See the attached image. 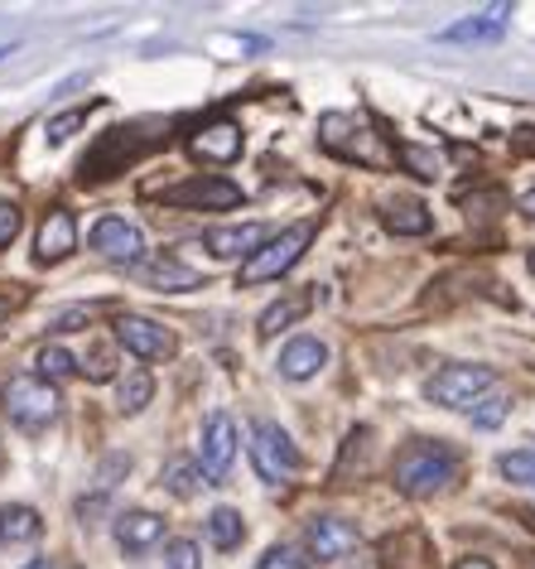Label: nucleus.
<instances>
[{"label": "nucleus", "instance_id": "obj_43", "mask_svg": "<svg viewBox=\"0 0 535 569\" xmlns=\"http://www.w3.org/2000/svg\"><path fill=\"white\" fill-rule=\"evenodd\" d=\"M521 517H531L526 526H535V507H521Z\"/></svg>", "mask_w": 535, "mask_h": 569}, {"label": "nucleus", "instance_id": "obj_42", "mask_svg": "<svg viewBox=\"0 0 535 569\" xmlns=\"http://www.w3.org/2000/svg\"><path fill=\"white\" fill-rule=\"evenodd\" d=\"M521 569H535V555H521Z\"/></svg>", "mask_w": 535, "mask_h": 569}, {"label": "nucleus", "instance_id": "obj_41", "mask_svg": "<svg viewBox=\"0 0 535 569\" xmlns=\"http://www.w3.org/2000/svg\"><path fill=\"white\" fill-rule=\"evenodd\" d=\"M24 569H53L49 560H30V565H24Z\"/></svg>", "mask_w": 535, "mask_h": 569}, {"label": "nucleus", "instance_id": "obj_31", "mask_svg": "<svg viewBox=\"0 0 535 569\" xmlns=\"http://www.w3.org/2000/svg\"><path fill=\"white\" fill-rule=\"evenodd\" d=\"M506 406H512L506 396H483V401L473 406V425L477 430H497V425L506 420Z\"/></svg>", "mask_w": 535, "mask_h": 569}, {"label": "nucleus", "instance_id": "obj_33", "mask_svg": "<svg viewBox=\"0 0 535 569\" xmlns=\"http://www.w3.org/2000/svg\"><path fill=\"white\" fill-rule=\"evenodd\" d=\"M82 372H88L92 381H111V377H117V352H111V348H92L88 362H82Z\"/></svg>", "mask_w": 535, "mask_h": 569}, {"label": "nucleus", "instance_id": "obj_45", "mask_svg": "<svg viewBox=\"0 0 535 569\" xmlns=\"http://www.w3.org/2000/svg\"><path fill=\"white\" fill-rule=\"evenodd\" d=\"M0 463H6V453H0Z\"/></svg>", "mask_w": 535, "mask_h": 569}, {"label": "nucleus", "instance_id": "obj_29", "mask_svg": "<svg viewBox=\"0 0 535 569\" xmlns=\"http://www.w3.org/2000/svg\"><path fill=\"white\" fill-rule=\"evenodd\" d=\"M256 569H309V555L300 546H271L261 555Z\"/></svg>", "mask_w": 535, "mask_h": 569}, {"label": "nucleus", "instance_id": "obj_15", "mask_svg": "<svg viewBox=\"0 0 535 569\" xmlns=\"http://www.w3.org/2000/svg\"><path fill=\"white\" fill-rule=\"evenodd\" d=\"M265 227H256V222H242V227H213V232L203 237V247L213 251V256H222V261H232V256H256L261 247H265Z\"/></svg>", "mask_w": 535, "mask_h": 569}, {"label": "nucleus", "instance_id": "obj_11", "mask_svg": "<svg viewBox=\"0 0 535 569\" xmlns=\"http://www.w3.org/2000/svg\"><path fill=\"white\" fill-rule=\"evenodd\" d=\"M189 150H193V160H203V164H232L236 154H242V126L228 117L203 121L199 131L189 136Z\"/></svg>", "mask_w": 535, "mask_h": 569}, {"label": "nucleus", "instance_id": "obj_37", "mask_svg": "<svg viewBox=\"0 0 535 569\" xmlns=\"http://www.w3.org/2000/svg\"><path fill=\"white\" fill-rule=\"evenodd\" d=\"M347 569H382V560H376L372 550H357V555H352V565H347Z\"/></svg>", "mask_w": 535, "mask_h": 569}, {"label": "nucleus", "instance_id": "obj_12", "mask_svg": "<svg viewBox=\"0 0 535 569\" xmlns=\"http://www.w3.org/2000/svg\"><path fill=\"white\" fill-rule=\"evenodd\" d=\"M362 550V536L352 521H337V517H314L309 521V555L319 560H337V555H357Z\"/></svg>", "mask_w": 535, "mask_h": 569}, {"label": "nucleus", "instance_id": "obj_24", "mask_svg": "<svg viewBox=\"0 0 535 569\" xmlns=\"http://www.w3.org/2000/svg\"><path fill=\"white\" fill-rule=\"evenodd\" d=\"M242 536H246V521H242V511H232V507H218L213 517H208V540H213L218 550H236V546H242Z\"/></svg>", "mask_w": 535, "mask_h": 569}, {"label": "nucleus", "instance_id": "obj_4", "mask_svg": "<svg viewBox=\"0 0 535 569\" xmlns=\"http://www.w3.org/2000/svg\"><path fill=\"white\" fill-rule=\"evenodd\" d=\"M309 241H314V222H294V227H285V232L271 237V241H265V247L242 266V284L280 280V276H285V270L309 251Z\"/></svg>", "mask_w": 535, "mask_h": 569}, {"label": "nucleus", "instance_id": "obj_9", "mask_svg": "<svg viewBox=\"0 0 535 569\" xmlns=\"http://www.w3.org/2000/svg\"><path fill=\"white\" fill-rule=\"evenodd\" d=\"M117 338H121V348L135 352L140 362H160V358L174 352V333H169L164 323L145 319V315H121L117 319Z\"/></svg>", "mask_w": 535, "mask_h": 569}, {"label": "nucleus", "instance_id": "obj_32", "mask_svg": "<svg viewBox=\"0 0 535 569\" xmlns=\"http://www.w3.org/2000/svg\"><path fill=\"white\" fill-rule=\"evenodd\" d=\"M164 569H199V546H193V540H169Z\"/></svg>", "mask_w": 535, "mask_h": 569}, {"label": "nucleus", "instance_id": "obj_39", "mask_svg": "<svg viewBox=\"0 0 535 569\" xmlns=\"http://www.w3.org/2000/svg\"><path fill=\"white\" fill-rule=\"evenodd\" d=\"M521 212H526V218H535V189H531L526 198H521Z\"/></svg>", "mask_w": 535, "mask_h": 569}, {"label": "nucleus", "instance_id": "obj_40", "mask_svg": "<svg viewBox=\"0 0 535 569\" xmlns=\"http://www.w3.org/2000/svg\"><path fill=\"white\" fill-rule=\"evenodd\" d=\"M10 309H16V305H10L6 295H0V319H10Z\"/></svg>", "mask_w": 535, "mask_h": 569}, {"label": "nucleus", "instance_id": "obj_2", "mask_svg": "<svg viewBox=\"0 0 535 569\" xmlns=\"http://www.w3.org/2000/svg\"><path fill=\"white\" fill-rule=\"evenodd\" d=\"M319 140L323 150H333L337 160L352 164H367V169H386L396 160V146H386V136H376L362 117H347V111H329L319 121Z\"/></svg>", "mask_w": 535, "mask_h": 569}, {"label": "nucleus", "instance_id": "obj_14", "mask_svg": "<svg viewBox=\"0 0 535 569\" xmlns=\"http://www.w3.org/2000/svg\"><path fill=\"white\" fill-rule=\"evenodd\" d=\"M506 20H512V6H492V10H477V16L448 24L440 39L444 44H492V39L506 34Z\"/></svg>", "mask_w": 535, "mask_h": 569}, {"label": "nucleus", "instance_id": "obj_8", "mask_svg": "<svg viewBox=\"0 0 535 569\" xmlns=\"http://www.w3.org/2000/svg\"><path fill=\"white\" fill-rule=\"evenodd\" d=\"M88 241H92L97 256H107V261H121V266H140V256H145V237H140V227L117 218V212L97 218Z\"/></svg>", "mask_w": 535, "mask_h": 569}, {"label": "nucleus", "instance_id": "obj_22", "mask_svg": "<svg viewBox=\"0 0 535 569\" xmlns=\"http://www.w3.org/2000/svg\"><path fill=\"white\" fill-rule=\"evenodd\" d=\"M386 227L396 237H425L434 227V218H430L425 203H415V198H391L386 203Z\"/></svg>", "mask_w": 535, "mask_h": 569}, {"label": "nucleus", "instance_id": "obj_26", "mask_svg": "<svg viewBox=\"0 0 535 569\" xmlns=\"http://www.w3.org/2000/svg\"><path fill=\"white\" fill-rule=\"evenodd\" d=\"M150 396H154V377L150 372H131V377L121 381L117 410H121V416H140V410L150 406Z\"/></svg>", "mask_w": 535, "mask_h": 569}, {"label": "nucleus", "instance_id": "obj_17", "mask_svg": "<svg viewBox=\"0 0 535 569\" xmlns=\"http://www.w3.org/2000/svg\"><path fill=\"white\" fill-rule=\"evenodd\" d=\"M117 540H121V550H131V555L160 546L164 517H154V511H125V517H117Z\"/></svg>", "mask_w": 535, "mask_h": 569}, {"label": "nucleus", "instance_id": "obj_36", "mask_svg": "<svg viewBox=\"0 0 535 569\" xmlns=\"http://www.w3.org/2000/svg\"><path fill=\"white\" fill-rule=\"evenodd\" d=\"M512 150L516 154H535V126H521V131L512 136Z\"/></svg>", "mask_w": 535, "mask_h": 569}, {"label": "nucleus", "instance_id": "obj_5", "mask_svg": "<svg viewBox=\"0 0 535 569\" xmlns=\"http://www.w3.org/2000/svg\"><path fill=\"white\" fill-rule=\"evenodd\" d=\"M487 391H492V372L487 367H473V362H448L425 381V396L444 410H473Z\"/></svg>", "mask_w": 535, "mask_h": 569}, {"label": "nucleus", "instance_id": "obj_28", "mask_svg": "<svg viewBox=\"0 0 535 569\" xmlns=\"http://www.w3.org/2000/svg\"><path fill=\"white\" fill-rule=\"evenodd\" d=\"M502 478L506 482H521V488H535V453L531 449L506 453V459H502Z\"/></svg>", "mask_w": 535, "mask_h": 569}, {"label": "nucleus", "instance_id": "obj_19", "mask_svg": "<svg viewBox=\"0 0 535 569\" xmlns=\"http://www.w3.org/2000/svg\"><path fill=\"white\" fill-rule=\"evenodd\" d=\"M39 531H44V521H39L34 507L24 502L0 507V546H30V540H39Z\"/></svg>", "mask_w": 535, "mask_h": 569}, {"label": "nucleus", "instance_id": "obj_27", "mask_svg": "<svg viewBox=\"0 0 535 569\" xmlns=\"http://www.w3.org/2000/svg\"><path fill=\"white\" fill-rule=\"evenodd\" d=\"M73 372H82V367H78V358L68 348H44V352H39V377H44V381H63Z\"/></svg>", "mask_w": 535, "mask_h": 569}, {"label": "nucleus", "instance_id": "obj_1", "mask_svg": "<svg viewBox=\"0 0 535 569\" xmlns=\"http://www.w3.org/2000/svg\"><path fill=\"white\" fill-rule=\"evenodd\" d=\"M458 473V453L444 445V439H411L396 463H391V478H396V492L405 497H434L444 492Z\"/></svg>", "mask_w": 535, "mask_h": 569}, {"label": "nucleus", "instance_id": "obj_18", "mask_svg": "<svg viewBox=\"0 0 535 569\" xmlns=\"http://www.w3.org/2000/svg\"><path fill=\"white\" fill-rule=\"evenodd\" d=\"M323 362H329V348H323L319 338H294V343H290L285 352H280V377H290V381H309Z\"/></svg>", "mask_w": 535, "mask_h": 569}, {"label": "nucleus", "instance_id": "obj_25", "mask_svg": "<svg viewBox=\"0 0 535 569\" xmlns=\"http://www.w3.org/2000/svg\"><path fill=\"white\" fill-rule=\"evenodd\" d=\"M160 482H164V488L174 492V497H193V492H199V482H203V468L193 463V459H169L164 473H160Z\"/></svg>", "mask_w": 535, "mask_h": 569}, {"label": "nucleus", "instance_id": "obj_34", "mask_svg": "<svg viewBox=\"0 0 535 569\" xmlns=\"http://www.w3.org/2000/svg\"><path fill=\"white\" fill-rule=\"evenodd\" d=\"M20 227H24L20 208H16V203H6V198H0V247H10V241L20 237Z\"/></svg>", "mask_w": 535, "mask_h": 569}, {"label": "nucleus", "instance_id": "obj_30", "mask_svg": "<svg viewBox=\"0 0 535 569\" xmlns=\"http://www.w3.org/2000/svg\"><path fill=\"white\" fill-rule=\"evenodd\" d=\"M88 121V107H73V111H59V117H53L49 126H44V136H49V146H63L68 136L78 131V126Z\"/></svg>", "mask_w": 535, "mask_h": 569}, {"label": "nucleus", "instance_id": "obj_13", "mask_svg": "<svg viewBox=\"0 0 535 569\" xmlns=\"http://www.w3.org/2000/svg\"><path fill=\"white\" fill-rule=\"evenodd\" d=\"M34 251H39V261H44V266L63 261V256H73L78 251V222H73V212H68V208H49L44 222H39Z\"/></svg>", "mask_w": 535, "mask_h": 569}, {"label": "nucleus", "instance_id": "obj_16", "mask_svg": "<svg viewBox=\"0 0 535 569\" xmlns=\"http://www.w3.org/2000/svg\"><path fill=\"white\" fill-rule=\"evenodd\" d=\"M382 560H386L391 569H440V560H434V546H430L425 531H401V536H391L386 550H382Z\"/></svg>", "mask_w": 535, "mask_h": 569}, {"label": "nucleus", "instance_id": "obj_7", "mask_svg": "<svg viewBox=\"0 0 535 569\" xmlns=\"http://www.w3.org/2000/svg\"><path fill=\"white\" fill-rule=\"evenodd\" d=\"M164 203L169 208H199V212H228L242 203V189L232 179H218V174H199L189 183H174L164 189Z\"/></svg>", "mask_w": 535, "mask_h": 569}, {"label": "nucleus", "instance_id": "obj_23", "mask_svg": "<svg viewBox=\"0 0 535 569\" xmlns=\"http://www.w3.org/2000/svg\"><path fill=\"white\" fill-rule=\"evenodd\" d=\"M396 160L405 164V174H415V179H425V183H434L444 174V160L434 154L430 146H411V140H401L396 146Z\"/></svg>", "mask_w": 535, "mask_h": 569}, {"label": "nucleus", "instance_id": "obj_21", "mask_svg": "<svg viewBox=\"0 0 535 569\" xmlns=\"http://www.w3.org/2000/svg\"><path fill=\"white\" fill-rule=\"evenodd\" d=\"M309 309H314V295H304V290H300V295H285V300H275V305L256 319V333H261V338H275L280 329L300 323V319L309 315Z\"/></svg>", "mask_w": 535, "mask_h": 569}, {"label": "nucleus", "instance_id": "obj_3", "mask_svg": "<svg viewBox=\"0 0 535 569\" xmlns=\"http://www.w3.org/2000/svg\"><path fill=\"white\" fill-rule=\"evenodd\" d=\"M0 401H6V416L16 420L20 430H49V425L63 416L59 387H53V381H44L39 372L6 377V387H0Z\"/></svg>", "mask_w": 535, "mask_h": 569}, {"label": "nucleus", "instance_id": "obj_20", "mask_svg": "<svg viewBox=\"0 0 535 569\" xmlns=\"http://www.w3.org/2000/svg\"><path fill=\"white\" fill-rule=\"evenodd\" d=\"M140 280L154 284V290H193L199 284V270H189V266H179L174 256H160V261H140Z\"/></svg>", "mask_w": 535, "mask_h": 569}, {"label": "nucleus", "instance_id": "obj_6", "mask_svg": "<svg viewBox=\"0 0 535 569\" xmlns=\"http://www.w3.org/2000/svg\"><path fill=\"white\" fill-rule=\"evenodd\" d=\"M251 463L265 482H290L300 473V449L275 420H256L251 425Z\"/></svg>", "mask_w": 535, "mask_h": 569}, {"label": "nucleus", "instance_id": "obj_10", "mask_svg": "<svg viewBox=\"0 0 535 569\" xmlns=\"http://www.w3.org/2000/svg\"><path fill=\"white\" fill-rule=\"evenodd\" d=\"M236 459V420L232 416H218L203 425V445H199V468H203V478L208 482H222L228 478V468Z\"/></svg>", "mask_w": 535, "mask_h": 569}, {"label": "nucleus", "instance_id": "obj_35", "mask_svg": "<svg viewBox=\"0 0 535 569\" xmlns=\"http://www.w3.org/2000/svg\"><path fill=\"white\" fill-rule=\"evenodd\" d=\"M92 315H97V309H92V305L63 309V315H53V319H49V329H53V333H68V329H78V323H92Z\"/></svg>", "mask_w": 535, "mask_h": 569}, {"label": "nucleus", "instance_id": "obj_38", "mask_svg": "<svg viewBox=\"0 0 535 569\" xmlns=\"http://www.w3.org/2000/svg\"><path fill=\"white\" fill-rule=\"evenodd\" d=\"M454 569H492V560H477V555H473V560H458Z\"/></svg>", "mask_w": 535, "mask_h": 569}, {"label": "nucleus", "instance_id": "obj_44", "mask_svg": "<svg viewBox=\"0 0 535 569\" xmlns=\"http://www.w3.org/2000/svg\"><path fill=\"white\" fill-rule=\"evenodd\" d=\"M6 53H10V49H6V44H0V59H6Z\"/></svg>", "mask_w": 535, "mask_h": 569}]
</instances>
